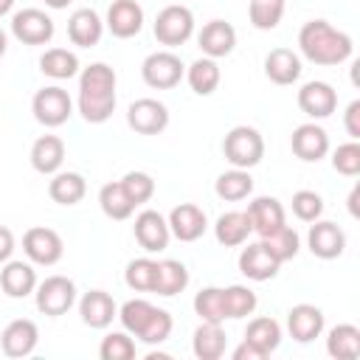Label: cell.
Masks as SVG:
<instances>
[{"label": "cell", "instance_id": "1", "mask_svg": "<svg viewBox=\"0 0 360 360\" xmlns=\"http://www.w3.org/2000/svg\"><path fill=\"white\" fill-rule=\"evenodd\" d=\"M115 70L93 62L79 76V112L87 124H104L115 110Z\"/></svg>", "mask_w": 360, "mask_h": 360}, {"label": "cell", "instance_id": "2", "mask_svg": "<svg viewBox=\"0 0 360 360\" xmlns=\"http://www.w3.org/2000/svg\"><path fill=\"white\" fill-rule=\"evenodd\" d=\"M301 53L315 65H340L352 56L354 45L346 31H338L326 20H309L298 31Z\"/></svg>", "mask_w": 360, "mask_h": 360}, {"label": "cell", "instance_id": "3", "mask_svg": "<svg viewBox=\"0 0 360 360\" xmlns=\"http://www.w3.org/2000/svg\"><path fill=\"white\" fill-rule=\"evenodd\" d=\"M118 321H121V326H124L132 338H138V340H143V343H149V346H158V343L169 340L172 326H174L172 315H169L166 309L149 304L146 298H129V301L118 309Z\"/></svg>", "mask_w": 360, "mask_h": 360}, {"label": "cell", "instance_id": "4", "mask_svg": "<svg viewBox=\"0 0 360 360\" xmlns=\"http://www.w3.org/2000/svg\"><path fill=\"white\" fill-rule=\"evenodd\" d=\"M222 155L233 169H253L264 158V138L256 127L239 124L225 135Z\"/></svg>", "mask_w": 360, "mask_h": 360}, {"label": "cell", "instance_id": "5", "mask_svg": "<svg viewBox=\"0 0 360 360\" xmlns=\"http://www.w3.org/2000/svg\"><path fill=\"white\" fill-rule=\"evenodd\" d=\"M37 309L48 318L65 315L76 304V284L68 276H48L45 281H37Z\"/></svg>", "mask_w": 360, "mask_h": 360}, {"label": "cell", "instance_id": "6", "mask_svg": "<svg viewBox=\"0 0 360 360\" xmlns=\"http://www.w3.org/2000/svg\"><path fill=\"white\" fill-rule=\"evenodd\" d=\"M191 34H194V14H191V8L172 3V6L158 11V17H155V39L160 45H166V48L183 45Z\"/></svg>", "mask_w": 360, "mask_h": 360}, {"label": "cell", "instance_id": "7", "mask_svg": "<svg viewBox=\"0 0 360 360\" xmlns=\"http://www.w3.org/2000/svg\"><path fill=\"white\" fill-rule=\"evenodd\" d=\"M141 76L149 87L155 90H172L180 84V79L186 76V65L180 62L177 53L172 51H155L143 59L141 65Z\"/></svg>", "mask_w": 360, "mask_h": 360}, {"label": "cell", "instance_id": "8", "mask_svg": "<svg viewBox=\"0 0 360 360\" xmlns=\"http://www.w3.org/2000/svg\"><path fill=\"white\" fill-rule=\"evenodd\" d=\"M31 112L42 127H62L73 112V101H70L65 87L51 84V87H42L34 93Z\"/></svg>", "mask_w": 360, "mask_h": 360}, {"label": "cell", "instance_id": "9", "mask_svg": "<svg viewBox=\"0 0 360 360\" xmlns=\"http://www.w3.org/2000/svg\"><path fill=\"white\" fill-rule=\"evenodd\" d=\"M22 250L25 256L34 262V264H56L65 253V242L62 236L53 231V228H45V225H34L22 233Z\"/></svg>", "mask_w": 360, "mask_h": 360}, {"label": "cell", "instance_id": "10", "mask_svg": "<svg viewBox=\"0 0 360 360\" xmlns=\"http://www.w3.org/2000/svg\"><path fill=\"white\" fill-rule=\"evenodd\" d=\"M53 20L42 8H22L11 17V34L22 45H45L53 39Z\"/></svg>", "mask_w": 360, "mask_h": 360}, {"label": "cell", "instance_id": "11", "mask_svg": "<svg viewBox=\"0 0 360 360\" xmlns=\"http://www.w3.org/2000/svg\"><path fill=\"white\" fill-rule=\"evenodd\" d=\"M127 124L138 135H158L169 127V110L158 98H135L127 110Z\"/></svg>", "mask_w": 360, "mask_h": 360}, {"label": "cell", "instance_id": "12", "mask_svg": "<svg viewBox=\"0 0 360 360\" xmlns=\"http://www.w3.org/2000/svg\"><path fill=\"white\" fill-rule=\"evenodd\" d=\"M132 231H135L138 245H141L146 253H160V250L169 248V239H172L169 222H166L163 214H158V211H152V208H146V211H141V214L135 217Z\"/></svg>", "mask_w": 360, "mask_h": 360}, {"label": "cell", "instance_id": "13", "mask_svg": "<svg viewBox=\"0 0 360 360\" xmlns=\"http://www.w3.org/2000/svg\"><path fill=\"white\" fill-rule=\"evenodd\" d=\"M307 245H309L312 256H318V259H338L346 250V233H343V228L338 222L315 219L309 225Z\"/></svg>", "mask_w": 360, "mask_h": 360}, {"label": "cell", "instance_id": "14", "mask_svg": "<svg viewBox=\"0 0 360 360\" xmlns=\"http://www.w3.org/2000/svg\"><path fill=\"white\" fill-rule=\"evenodd\" d=\"M166 222H169L172 236L180 239V242H197V239L205 233V228H208L205 211H202L200 205H194V202H180V205H174Z\"/></svg>", "mask_w": 360, "mask_h": 360}, {"label": "cell", "instance_id": "15", "mask_svg": "<svg viewBox=\"0 0 360 360\" xmlns=\"http://www.w3.org/2000/svg\"><path fill=\"white\" fill-rule=\"evenodd\" d=\"M39 343V329L31 318L11 321L0 335V349L6 357H28Z\"/></svg>", "mask_w": 360, "mask_h": 360}, {"label": "cell", "instance_id": "16", "mask_svg": "<svg viewBox=\"0 0 360 360\" xmlns=\"http://www.w3.org/2000/svg\"><path fill=\"white\" fill-rule=\"evenodd\" d=\"M298 107L304 115H309L312 121H321V118H329L338 107V93L332 84L326 82H307L301 90H298Z\"/></svg>", "mask_w": 360, "mask_h": 360}, {"label": "cell", "instance_id": "17", "mask_svg": "<svg viewBox=\"0 0 360 360\" xmlns=\"http://www.w3.org/2000/svg\"><path fill=\"white\" fill-rule=\"evenodd\" d=\"M290 146H292L295 158H301L307 163H315V160L326 158V152H329V135L315 121H307V124H301V127L292 129Z\"/></svg>", "mask_w": 360, "mask_h": 360}, {"label": "cell", "instance_id": "18", "mask_svg": "<svg viewBox=\"0 0 360 360\" xmlns=\"http://www.w3.org/2000/svg\"><path fill=\"white\" fill-rule=\"evenodd\" d=\"M104 25L110 28L112 37L129 39L143 28V8L138 6V0H112V6L107 8Z\"/></svg>", "mask_w": 360, "mask_h": 360}, {"label": "cell", "instance_id": "19", "mask_svg": "<svg viewBox=\"0 0 360 360\" xmlns=\"http://www.w3.org/2000/svg\"><path fill=\"white\" fill-rule=\"evenodd\" d=\"M79 315H82V323L90 329H107L112 323V318H118V307L110 292L90 290L79 301Z\"/></svg>", "mask_w": 360, "mask_h": 360}, {"label": "cell", "instance_id": "20", "mask_svg": "<svg viewBox=\"0 0 360 360\" xmlns=\"http://www.w3.org/2000/svg\"><path fill=\"white\" fill-rule=\"evenodd\" d=\"M197 45L205 56L211 59H219V56H228L233 48H236V28L225 20H211L202 25V31L197 34Z\"/></svg>", "mask_w": 360, "mask_h": 360}, {"label": "cell", "instance_id": "21", "mask_svg": "<svg viewBox=\"0 0 360 360\" xmlns=\"http://www.w3.org/2000/svg\"><path fill=\"white\" fill-rule=\"evenodd\" d=\"M287 329L292 335V340L298 343H309L315 338H321L323 332V312L315 304H295L287 312Z\"/></svg>", "mask_w": 360, "mask_h": 360}, {"label": "cell", "instance_id": "22", "mask_svg": "<svg viewBox=\"0 0 360 360\" xmlns=\"http://www.w3.org/2000/svg\"><path fill=\"white\" fill-rule=\"evenodd\" d=\"M278 267H281V262L273 259V253L264 248V242H253V245L242 248V253H239V270L250 281H267L278 273Z\"/></svg>", "mask_w": 360, "mask_h": 360}, {"label": "cell", "instance_id": "23", "mask_svg": "<svg viewBox=\"0 0 360 360\" xmlns=\"http://www.w3.org/2000/svg\"><path fill=\"white\" fill-rule=\"evenodd\" d=\"M0 287L8 298H25L37 290V270L31 262H3L0 270Z\"/></svg>", "mask_w": 360, "mask_h": 360}, {"label": "cell", "instance_id": "24", "mask_svg": "<svg viewBox=\"0 0 360 360\" xmlns=\"http://www.w3.org/2000/svg\"><path fill=\"white\" fill-rule=\"evenodd\" d=\"M248 219H250V228L259 233V236H267L273 231H278L281 225H287V217H284V205L276 200V197H256L250 205H248Z\"/></svg>", "mask_w": 360, "mask_h": 360}, {"label": "cell", "instance_id": "25", "mask_svg": "<svg viewBox=\"0 0 360 360\" xmlns=\"http://www.w3.org/2000/svg\"><path fill=\"white\" fill-rule=\"evenodd\" d=\"M301 59L295 51L290 48H273L267 56H264V76L273 82V84H292L301 79Z\"/></svg>", "mask_w": 360, "mask_h": 360}, {"label": "cell", "instance_id": "26", "mask_svg": "<svg viewBox=\"0 0 360 360\" xmlns=\"http://www.w3.org/2000/svg\"><path fill=\"white\" fill-rule=\"evenodd\" d=\"M101 34H104V20L93 8H79V11L70 14V20H68V37H70L73 45L93 48V45H98Z\"/></svg>", "mask_w": 360, "mask_h": 360}, {"label": "cell", "instance_id": "27", "mask_svg": "<svg viewBox=\"0 0 360 360\" xmlns=\"http://www.w3.org/2000/svg\"><path fill=\"white\" fill-rule=\"evenodd\" d=\"M225 346H228V335L222 329V323H208L202 321L197 329H194V338H191V352L197 360H219L225 354Z\"/></svg>", "mask_w": 360, "mask_h": 360}, {"label": "cell", "instance_id": "28", "mask_svg": "<svg viewBox=\"0 0 360 360\" xmlns=\"http://www.w3.org/2000/svg\"><path fill=\"white\" fill-rule=\"evenodd\" d=\"M65 160V141L59 135H39L31 146V166L39 174H56Z\"/></svg>", "mask_w": 360, "mask_h": 360}, {"label": "cell", "instance_id": "29", "mask_svg": "<svg viewBox=\"0 0 360 360\" xmlns=\"http://www.w3.org/2000/svg\"><path fill=\"white\" fill-rule=\"evenodd\" d=\"M253 233L250 228V219L245 211H225L217 217V225H214V236L219 245L225 248H239L248 242V236Z\"/></svg>", "mask_w": 360, "mask_h": 360}, {"label": "cell", "instance_id": "30", "mask_svg": "<svg viewBox=\"0 0 360 360\" xmlns=\"http://www.w3.org/2000/svg\"><path fill=\"white\" fill-rule=\"evenodd\" d=\"M326 352L335 360H354L360 357V329L354 323H338L326 335Z\"/></svg>", "mask_w": 360, "mask_h": 360}, {"label": "cell", "instance_id": "31", "mask_svg": "<svg viewBox=\"0 0 360 360\" xmlns=\"http://www.w3.org/2000/svg\"><path fill=\"white\" fill-rule=\"evenodd\" d=\"M48 194L59 205H76L87 194V183L79 172H56L48 183Z\"/></svg>", "mask_w": 360, "mask_h": 360}, {"label": "cell", "instance_id": "32", "mask_svg": "<svg viewBox=\"0 0 360 360\" xmlns=\"http://www.w3.org/2000/svg\"><path fill=\"white\" fill-rule=\"evenodd\" d=\"M188 287V267L177 259H163L158 262V278H155V290L163 298H172L177 292H183Z\"/></svg>", "mask_w": 360, "mask_h": 360}, {"label": "cell", "instance_id": "33", "mask_svg": "<svg viewBox=\"0 0 360 360\" xmlns=\"http://www.w3.org/2000/svg\"><path fill=\"white\" fill-rule=\"evenodd\" d=\"M186 79H188V87H191L197 96H211V93L219 87L222 73H219L217 59L202 56V59H197V62H191V65L186 68Z\"/></svg>", "mask_w": 360, "mask_h": 360}, {"label": "cell", "instance_id": "34", "mask_svg": "<svg viewBox=\"0 0 360 360\" xmlns=\"http://www.w3.org/2000/svg\"><path fill=\"white\" fill-rule=\"evenodd\" d=\"M98 205H101L104 217H110V219H115V222L129 219V217L135 214V208H138V205L127 197L121 180H118V183H104V186H101V191H98Z\"/></svg>", "mask_w": 360, "mask_h": 360}, {"label": "cell", "instance_id": "35", "mask_svg": "<svg viewBox=\"0 0 360 360\" xmlns=\"http://www.w3.org/2000/svg\"><path fill=\"white\" fill-rule=\"evenodd\" d=\"M39 70L56 82L62 79H70L79 73V56L68 48H48L42 56H39Z\"/></svg>", "mask_w": 360, "mask_h": 360}, {"label": "cell", "instance_id": "36", "mask_svg": "<svg viewBox=\"0 0 360 360\" xmlns=\"http://www.w3.org/2000/svg\"><path fill=\"white\" fill-rule=\"evenodd\" d=\"M214 191L219 200H228V202H239L245 197H250L253 191V177L248 169H231V172H222L214 183Z\"/></svg>", "mask_w": 360, "mask_h": 360}, {"label": "cell", "instance_id": "37", "mask_svg": "<svg viewBox=\"0 0 360 360\" xmlns=\"http://www.w3.org/2000/svg\"><path fill=\"white\" fill-rule=\"evenodd\" d=\"M245 340H250L253 346H259L264 354H273L278 346H281V326L278 321L262 315V318H253L245 329Z\"/></svg>", "mask_w": 360, "mask_h": 360}, {"label": "cell", "instance_id": "38", "mask_svg": "<svg viewBox=\"0 0 360 360\" xmlns=\"http://www.w3.org/2000/svg\"><path fill=\"white\" fill-rule=\"evenodd\" d=\"M155 278H158V262L149 259V256L132 259L127 264V270H124V281L135 292H152L155 290Z\"/></svg>", "mask_w": 360, "mask_h": 360}, {"label": "cell", "instance_id": "39", "mask_svg": "<svg viewBox=\"0 0 360 360\" xmlns=\"http://www.w3.org/2000/svg\"><path fill=\"white\" fill-rule=\"evenodd\" d=\"M262 242H264V248L273 253V259L281 262V264L290 262V259H295V253H298V248H301V239H298L295 228H290V225H281L278 231L262 236Z\"/></svg>", "mask_w": 360, "mask_h": 360}, {"label": "cell", "instance_id": "40", "mask_svg": "<svg viewBox=\"0 0 360 360\" xmlns=\"http://www.w3.org/2000/svg\"><path fill=\"white\" fill-rule=\"evenodd\" d=\"M194 312L200 315V321H208V323H225V298H222V290L219 287H202L197 295H194Z\"/></svg>", "mask_w": 360, "mask_h": 360}, {"label": "cell", "instance_id": "41", "mask_svg": "<svg viewBox=\"0 0 360 360\" xmlns=\"http://www.w3.org/2000/svg\"><path fill=\"white\" fill-rule=\"evenodd\" d=\"M222 298H225V315L228 318H248V315H253V309L259 304L256 292L250 287H245V284L225 287L222 290Z\"/></svg>", "mask_w": 360, "mask_h": 360}, {"label": "cell", "instance_id": "42", "mask_svg": "<svg viewBox=\"0 0 360 360\" xmlns=\"http://www.w3.org/2000/svg\"><path fill=\"white\" fill-rule=\"evenodd\" d=\"M248 17L250 25L259 31H270L281 22L284 17V0H250L248 6Z\"/></svg>", "mask_w": 360, "mask_h": 360}, {"label": "cell", "instance_id": "43", "mask_svg": "<svg viewBox=\"0 0 360 360\" xmlns=\"http://www.w3.org/2000/svg\"><path fill=\"white\" fill-rule=\"evenodd\" d=\"M98 357L101 360H132L135 357V340L129 338V332H110L101 338L98 346Z\"/></svg>", "mask_w": 360, "mask_h": 360}, {"label": "cell", "instance_id": "44", "mask_svg": "<svg viewBox=\"0 0 360 360\" xmlns=\"http://www.w3.org/2000/svg\"><path fill=\"white\" fill-rule=\"evenodd\" d=\"M121 186H124L127 197H129L135 205H143V202H149V200L155 197V180H152V174H146V172H127V174L121 177Z\"/></svg>", "mask_w": 360, "mask_h": 360}, {"label": "cell", "instance_id": "45", "mask_svg": "<svg viewBox=\"0 0 360 360\" xmlns=\"http://www.w3.org/2000/svg\"><path fill=\"white\" fill-rule=\"evenodd\" d=\"M332 169L343 177H357L360 174V143L346 141L332 152Z\"/></svg>", "mask_w": 360, "mask_h": 360}, {"label": "cell", "instance_id": "46", "mask_svg": "<svg viewBox=\"0 0 360 360\" xmlns=\"http://www.w3.org/2000/svg\"><path fill=\"white\" fill-rule=\"evenodd\" d=\"M292 214L301 219V222H315L321 219L323 214V200L318 191H309V188H301L292 194Z\"/></svg>", "mask_w": 360, "mask_h": 360}, {"label": "cell", "instance_id": "47", "mask_svg": "<svg viewBox=\"0 0 360 360\" xmlns=\"http://www.w3.org/2000/svg\"><path fill=\"white\" fill-rule=\"evenodd\" d=\"M343 127H346V132H349L352 141L360 138V101H357V98L346 107V112H343Z\"/></svg>", "mask_w": 360, "mask_h": 360}, {"label": "cell", "instance_id": "48", "mask_svg": "<svg viewBox=\"0 0 360 360\" xmlns=\"http://www.w3.org/2000/svg\"><path fill=\"white\" fill-rule=\"evenodd\" d=\"M267 354L259 349V346H253L250 340H242L236 349H233V360H264Z\"/></svg>", "mask_w": 360, "mask_h": 360}, {"label": "cell", "instance_id": "49", "mask_svg": "<svg viewBox=\"0 0 360 360\" xmlns=\"http://www.w3.org/2000/svg\"><path fill=\"white\" fill-rule=\"evenodd\" d=\"M11 253H14V233L6 225H0V264L8 262Z\"/></svg>", "mask_w": 360, "mask_h": 360}, {"label": "cell", "instance_id": "50", "mask_svg": "<svg viewBox=\"0 0 360 360\" xmlns=\"http://www.w3.org/2000/svg\"><path fill=\"white\" fill-rule=\"evenodd\" d=\"M357 197H360V186H354L352 194H349V214H352V217L360 214V211H357Z\"/></svg>", "mask_w": 360, "mask_h": 360}, {"label": "cell", "instance_id": "51", "mask_svg": "<svg viewBox=\"0 0 360 360\" xmlns=\"http://www.w3.org/2000/svg\"><path fill=\"white\" fill-rule=\"evenodd\" d=\"M68 3H73V0H45L48 8H68Z\"/></svg>", "mask_w": 360, "mask_h": 360}, {"label": "cell", "instance_id": "52", "mask_svg": "<svg viewBox=\"0 0 360 360\" xmlns=\"http://www.w3.org/2000/svg\"><path fill=\"white\" fill-rule=\"evenodd\" d=\"M14 8V0H0V17H6Z\"/></svg>", "mask_w": 360, "mask_h": 360}, {"label": "cell", "instance_id": "53", "mask_svg": "<svg viewBox=\"0 0 360 360\" xmlns=\"http://www.w3.org/2000/svg\"><path fill=\"white\" fill-rule=\"evenodd\" d=\"M6 48H8V37H6V31L0 28V56H6Z\"/></svg>", "mask_w": 360, "mask_h": 360}]
</instances>
